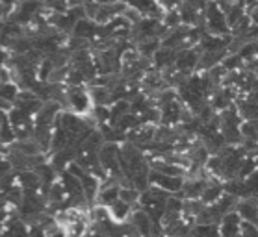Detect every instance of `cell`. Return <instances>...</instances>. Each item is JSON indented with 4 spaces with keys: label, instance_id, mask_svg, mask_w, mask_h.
I'll return each mask as SVG.
<instances>
[{
    "label": "cell",
    "instance_id": "obj_1",
    "mask_svg": "<svg viewBox=\"0 0 258 237\" xmlns=\"http://www.w3.org/2000/svg\"><path fill=\"white\" fill-rule=\"evenodd\" d=\"M241 117H243V132L245 135L258 141V74L249 87L243 104H241Z\"/></svg>",
    "mask_w": 258,
    "mask_h": 237
},
{
    "label": "cell",
    "instance_id": "obj_2",
    "mask_svg": "<svg viewBox=\"0 0 258 237\" xmlns=\"http://www.w3.org/2000/svg\"><path fill=\"white\" fill-rule=\"evenodd\" d=\"M254 217L258 220V197H256V202H254Z\"/></svg>",
    "mask_w": 258,
    "mask_h": 237
}]
</instances>
